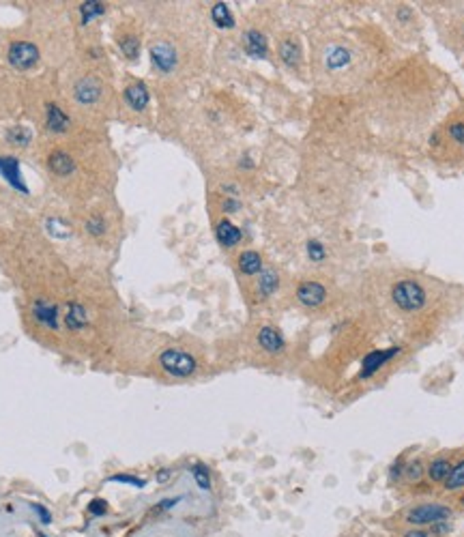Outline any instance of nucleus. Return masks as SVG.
Masks as SVG:
<instances>
[{
  "label": "nucleus",
  "mask_w": 464,
  "mask_h": 537,
  "mask_svg": "<svg viewBox=\"0 0 464 537\" xmlns=\"http://www.w3.org/2000/svg\"><path fill=\"white\" fill-rule=\"evenodd\" d=\"M319 71L321 76L333 80V82H352L364 76V63L366 57L359 45L350 43L344 37L329 39L319 49Z\"/></svg>",
  "instance_id": "f257e3e1"
},
{
  "label": "nucleus",
  "mask_w": 464,
  "mask_h": 537,
  "mask_svg": "<svg viewBox=\"0 0 464 537\" xmlns=\"http://www.w3.org/2000/svg\"><path fill=\"white\" fill-rule=\"evenodd\" d=\"M430 151L436 161L458 164L464 161V105L443 121V125L430 138Z\"/></svg>",
  "instance_id": "f03ea898"
},
{
  "label": "nucleus",
  "mask_w": 464,
  "mask_h": 537,
  "mask_svg": "<svg viewBox=\"0 0 464 537\" xmlns=\"http://www.w3.org/2000/svg\"><path fill=\"white\" fill-rule=\"evenodd\" d=\"M436 30L443 41V45L462 57L464 54V5H451L443 11V16L436 20Z\"/></svg>",
  "instance_id": "7ed1b4c3"
},
{
  "label": "nucleus",
  "mask_w": 464,
  "mask_h": 537,
  "mask_svg": "<svg viewBox=\"0 0 464 537\" xmlns=\"http://www.w3.org/2000/svg\"><path fill=\"white\" fill-rule=\"evenodd\" d=\"M428 290L426 286L415 280V278H402L391 286V301L398 309L412 314V312H422L428 305Z\"/></svg>",
  "instance_id": "20e7f679"
},
{
  "label": "nucleus",
  "mask_w": 464,
  "mask_h": 537,
  "mask_svg": "<svg viewBox=\"0 0 464 537\" xmlns=\"http://www.w3.org/2000/svg\"><path fill=\"white\" fill-rule=\"evenodd\" d=\"M157 363H160L162 372H166L168 376H172V379H189V376H194L198 372L196 357L183 348H177V346L164 348L157 357Z\"/></svg>",
  "instance_id": "39448f33"
},
{
  "label": "nucleus",
  "mask_w": 464,
  "mask_h": 537,
  "mask_svg": "<svg viewBox=\"0 0 464 537\" xmlns=\"http://www.w3.org/2000/svg\"><path fill=\"white\" fill-rule=\"evenodd\" d=\"M387 22L389 26L406 41H410L412 37H417L422 30V20L415 11V7H410L406 3H398V5H387L385 9Z\"/></svg>",
  "instance_id": "423d86ee"
},
{
  "label": "nucleus",
  "mask_w": 464,
  "mask_h": 537,
  "mask_svg": "<svg viewBox=\"0 0 464 537\" xmlns=\"http://www.w3.org/2000/svg\"><path fill=\"white\" fill-rule=\"evenodd\" d=\"M148 57H150L153 69L157 71V73H162V76H170L179 67V49L168 39L153 41L150 47H148Z\"/></svg>",
  "instance_id": "0eeeda50"
},
{
  "label": "nucleus",
  "mask_w": 464,
  "mask_h": 537,
  "mask_svg": "<svg viewBox=\"0 0 464 537\" xmlns=\"http://www.w3.org/2000/svg\"><path fill=\"white\" fill-rule=\"evenodd\" d=\"M451 514H453L451 507H447L443 503H422L406 514V522L412 526H426V524L445 522L451 518Z\"/></svg>",
  "instance_id": "6e6552de"
},
{
  "label": "nucleus",
  "mask_w": 464,
  "mask_h": 537,
  "mask_svg": "<svg viewBox=\"0 0 464 537\" xmlns=\"http://www.w3.org/2000/svg\"><path fill=\"white\" fill-rule=\"evenodd\" d=\"M295 299L299 301V305L307 309H319L329 301V290L319 280H303L295 290Z\"/></svg>",
  "instance_id": "1a4fd4ad"
},
{
  "label": "nucleus",
  "mask_w": 464,
  "mask_h": 537,
  "mask_svg": "<svg viewBox=\"0 0 464 537\" xmlns=\"http://www.w3.org/2000/svg\"><path fill=\"white\" fill-rule=\"evenodd\" d=\"M278 59L290 71H299L303 65V45L301 39L292 33H286L278 39Z\"/></svg>",
  "instance_id": "9d476101"
},
{
  "label": "nucleus",
  "mask_w": 464,
  "mask_h": 537,
  "mask_svg": "<svg viewBox=\"0 0 464 537\" xmlns=\"http://www.w3.org/2000/svg\"><path fill=\"white\" fill-rule=\"evenodd\" d=\"M30 314L41 327H45L49 331L61 329V307H59V303L49 301V299H35L32 307H30Z\"/></svg>",
  "instance_id": "9b49d317"
},
{
  "label": "nucleus",
  "mask_w": 464,
  "mask_h": 537,
  "mask_svg": "<svg viewBox=\"0 0 464 537\" xmlns=\"http://www.w3.org/2000/svg\"><path fill=\"white\" fill-rule=\"evenodd\" d=\"M256 344H258V348H261L265 355H271V357H278V355H282L286 350V338L273 325L258 327V331H256Z\"/></svg>",
  "instance_id": "f8f14e48"
},
{
  "label": "nucleus",
  "mask_w": 464,
  "mask_h": 537,
  "mask_svg": "<svg viewBox=\"0 0 464 537\" xmlns=\"http://www.w3.org/2000/svg\"><path fill=\"white\" fill-rule=\"evenodd\" d=\"M7 59L13 67L18 69H30L39 63V49L35 43L28 41H16L9 45V54Z\"/></svg>",
  "instance_id": "ddd939ff"
},
{
  "label": "nucleus",
  "mask_w": 464,
  "mask_h": 537,
  "mask_svg": "<svg viewBox=\"0 0 464 537\" xmlns=\"http://www.w3.org/2000/svg\"><path fill=\"white\" fill-rule=\"evenodd\" d=\"M103 93V84L101 80L95 76V73H88L84 78H80L73 86V99L80 103V105H93L99 101Z\"/></svg>",
  "instance_id": "4468645a"
},
{
  "label": "nucleus",
  "mask_w": 464,
  "mask_h": 537,
  "mask_svg": "<svg viewBox=\"0 0 464 537\" xmlns=\"http://www.w3.org/2000/svg\"><path fill=\"white\" fill-rule=\"evenodd\" d=\"M400 350L402 348H398V346H393V348H385V350H370L366 357H364V361H361V372H359V379H372V376L385 365V363H389L393 357H398L400 355Z\"/></svg>",
  "instance_id": "2eb2a0df"
},
{
  "label": "nucleus",
  "mask_w": 464,
  "mask_h": 537,
  "mask_svg": "<svg viewBox=\"0 0 464 537\" xmlns=\"http://www.w3.org/2000/svg\"><path fill=\"white\" fill-rule=\"evenodd\" d=\"M241 47L249 59H269V41L258 28H247L243 33Z\"/></svg>",
  "instance_id": "dca6fc26"
},
{
  "label": "nucleus",
  "mask_w": 464,
  "mask_h": 537,
  "mask_svg": "<svg viewBox=\"0 0 464 537\" xmlns=\"http://www.w3.org/2000/svg\"><path fill=\"white\" fill-rule=\"evenodd\" d=\"M123 99H125V103L131 107L133 112H146V107L150 103V93H148V88H146L144 82L136 80V82H131L123 90Z\"/></svg>",
  "instance_id": "f3484780"
},
{
  "label": "nucleus",
  "mask_w": 464,
  "mask_h": 537,
  "mask_svg": "<svg viewBox=\"0 0 464 537\" xmlns=\"http://www.w3.org/2000/svg\"><path fill=\"white\" fill-rule=\"evenodd\" d=\"M0 175H3V179L18 191L22 194H28V185L24 183L22 179V172H20V161L16 157H0Z\"/></svg>",
  "instance_id": "a211bd4d"
},
{
  "label": "nucleus",
  "mask_w": 464,
  "mask_h": 537,
  "mask_svg": "<svg viewBox=\"0 0 464 537\" xmlns=\"http://www.w3.org/2000/svg\"><path fill=\"white\" fill-rule=\"evenodd\" d=\"M215 239L218 243L224 247V249H232L237 247L241 241H243V232L239 226H234L228 218H222L218 224H215Z\"/></svg>",
  "instance_id": "6ab92c4d"
},
{
  "label": "nucleus",
  "mask_w": 464,
  "mask_h": 537,
  "mask_svg": "<svg viewBox=\"0 0 464 537\" xmlns=\"http://www.w3.org/2000/svg\"><path fill=\"white\" fill-rule=\"evenodd\" d=\"M280 288V276L275 268H263L256 278V299L265 301L269 297H273Z\"/></svg>",
  "instance_id": "aec40b11"
},
{
  "label": "nucleus",
  "mask_w": 464,
  "mask_h": 537,
  "mask_svg": "<svg viewBox=\"0 0 464 537\" xmlns=\"http://www.w3.org/2000/svg\"><path fill=\"white\" fill-rule=\"evenodd\" d=\"M65 329L76 334V331H82L88 327V316H86V307L78 301H69L67 307H65Z\"/></svg>",
  "instance_id": "412c9836"
},
{
  "label": "nucleus",
  "mask_w": 464,
  "mask_h": 537,
  "mask_svg": "<svg viewBox=\"0 0 464 537\" xmlns=\"http://www.w3.org/2000/svg\"><path fill=\"white\" fill-rule=\"evenodd\" d=\"M237 268L243 273V276H247V278H254V276H258L265 268V260H263V256H261V252H256V249H245V252H241L239 254V258H237Z\"/></svg>",
  "instance_id": "4be33fe9"
},
{
  "label": "nucleus",
  "mask_w": 464,
  "mask_h": 537,
  "mask_svg": "<svg viewBox=\"0 0 464 537\" xmlns=\"http://www.w3.org/2000/svg\"><path fill=\"white\" fill-rule=\"evenodd\" d=\"M45 129L52 134H65L69 129V117L61 110L59 103L45 105Z\"/></svg>",
  "instance_id": "5701e85b"
},
{
  "label": "nucleus",
  "mask_w": 464,
  "mask_h": 537,
  "mask_svg": "<svg viewBox=\"0 0 464 537\" xmlns=\"http://www.w3.org/2000/svg\"><path fill=\"white\" fill-rule=\"evenodd\" d=\"M47 166H49L52 172L59 175V177H69V175L76 172V161L65 151H52L49 157H47Z\"/></svg>",
  "instance_id": "b1692460"
},
{
  "label": "nucleus",
  "mask_w": 464,
  "mask_h": 537,
  "mask_svg": "<svg viewBox=\"0 0 464 537\" xmlns=\"http://www.w3.org/2000/svg\"><path fill=\"white\" fill-rule=\"evenodd\" d=\"M140 47H142V41L136 33H125L119 37V49L127 61H138Z\"/></svg>",
  "instance_id": "393cba45"
},
{
  "label": "nucleus",
  "mask_w": 464,
  "mask_h": 537,
  "mask_svg": "<svg viewBox=\"0 0 464 537\" xmlns=\"http://www.w3.org/2000/svg\"><path fill=\"white\" fill-rule=\"evenodd\" d=\"M211 20H213V24H215L218 28H222V30L234 28V16H232L230 7H228L226 3H215V5L211 7Z\"/></svg>",
  "instance_id": "a878e982"
},
{
  "label": "nucleus",
  "mask_w": 464,
  "mask_h": 537,
  "mask_svg": "<svg viewBox=\"0 0 464 537\" xmlns=\"http://www.w3.org/2000/svg\"><path fill=\"white\" fill-rule=\"evenodd\" d=\"M451 462L447 460V458H436V460H432L430 462V466L426 468V473H428V477L434 481V483H445V479L449 477V473H451Z\"/></svg>",
  "instance_id": "bb28decb"
},
{
  "label": "nucleus",
  "mask_w": 464,
  "mask_h": 537,
  "mask_svg": "<svg viewBox=\"0 0 464 537\" xmlns=\"http://www.w3.org/2000/svg\"><path fill=\"white\" fill-rule=\"evenodd\" d=\"M443 486H445L447 492H456V490L464 488V458L451 466V473H449V477L445 479Z\"/></svg>",
  "instance_id": "cd10ccee"
},
{
  "label": "nucleus",
  "mask_w": 464,
  "mask_h": 537,
  "mask_svg": "<svg viewBox=\"0 0 464 537\" xmlns=\"http://www.w3.org/2000/svg\"><path fill=\"white\" fill-rule=\"evenodd\" d=\"M106 11V5L97 3V0H86V3L80 5V18H82V26H86L93 18H99Z\"/></svg>",
  "instance_id": "c85d7f7f"
},
{
  "label": "nucleus",
  "mask_w": 464,
  "mask_h": 537,
  "mask_svg": "<svg viewBox=\"0 0 464 537\" xmlns=\"http://www.w3.org/2000/svg\"><path fill=\"white\" fill-rule=\"evenodd\" d=\"M305 254H307L309 260L319 264V262H325V258H327V247H325V243L319 241V239H309V241L305 243Z\"/></svg>",
  "instance_id": "c756f323"
},
{
  "label": "nucleus",
  "mask_w": 464,
  "mask_h": 537,
  "mask_svg": "<svg viewBox=\"0 0 464 537\" xmlns=\"http://www.w3.org/2000/svg\"><path fill=\"white\" fill-rule=\"evenodd\" d=\"M30 138H32L30 129H26V127H22V125H16V127H11V129L7 131V140L13 142L16 146H28V144H30Z\"/></svg>",
  "instance_id": "7c9ffc66"
},
{
  "label": "nucleus",
  "mask_w": 464,
  "mask_h": 537,
  "mask_svg": "<svg viewBox=\"0 0 464 537\" xmlns=\"http://www.w3.org/2000/svg\"><path fill=\"white\" fill-rule=\"evenodd\" d=\"M191 475L198 483L200 490H211V473L209 468H206L204 464H194L191 466Z\"/></svg>",
  "instance_id": "2f4dec72"
},
{
  "label": "nucleus",
  "mask_w": 464,
  "mask_h": 537,
  "mask_svg": "<svg viewBox=\"0 0 464 537\" xmlns=\"http://www.w3.org/2000/svg\"><path fill=\"white\" fill-rule=\"evenodd\" d=\"M86 230L93 235V237H99V235H103L106 232V222H103L99 215H93V218L86 222Z\"/></svg>",
  "instance_id": "473e14b6"
},
{
  "label": "nucleus",
  "mask_w": 464,
  "mask_h": 537,
  "mask_svg": "<svg viewBox=\"0 0 464 537\" xmlns=\"http://www.w3.org/2000/svg\"><path fill=\"white\" fill-rule=\"evenodd\" d=\"M404 475H406L410 481H417V479H422V475H424V464H422L420 460L410 462L408 466H404Z\"/></svg>",
  "instance_id": "72a5a7b5"
},
{
  "label": "nucleus",
  "mask_w": 464,
  "mask_h": 537,
  "mask_svg": "<svg viewBox=\"0 0 464 537\" xmlns=\"http://www.w3.org/2000/svg\"><path fill=\"white\" fill-rule=\"evenodd\" d=\"M110 481H123V483H131V486H138V488H144V479H138V477H131V475H114L110 477Z\"/></svg>",
  "instance_id": "f704fd0d"
},
{
  "label": "nucleus",
  "mask_w": 464,
  "mask_h": 537,
  "mask_svg": "<svg viewBox=\"0 0 464 537\" xmlns=\"http://www.w3.org/2000/svg\"><path fill=\"white\" fill-rule=\"evenodd\" d=\"M404 537H430V533H428V531H420V529H417V531H408Z\"/></svg>",
  "instance_id": "c9c22d12"
},
{
  "label": "nucleus",
  "mask_w": 464,
  "mask_h": 537,
  "mask_svg": "<svg viewBox=\"0 0 464 537\" xmlns=\"http://www.w3.org/2000/svg\"><path fill=\"white\" fill-rule=\"evenodd\" d=\"M460 503H462V505H464V495H462V497H460Z\"/></svg>",
  "instance_id": "e433bc0d"
}]
</instances>
